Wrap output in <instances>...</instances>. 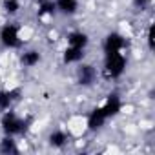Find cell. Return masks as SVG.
Segmentation results:
<instances>
[{"mask_svg":"<svg viewBox=\"0 0 155 155\" xmlns=\"http://www.w3.org/2000/svg\"><path fill=\"white\" fill-rule=\"evenodd\" d=\"M0 44L6 49H20L24 44L20 28L15 22H8L0 28Z\"/></svg>","mask_w":155,"mask_h":155,"instance_id":"277c9868","label":"cell"},{"mask_svg":"<svg viewBox=\"0 0 155 155\" xmlns=\"http://www.w3.org/2000/svg\"><path fill=\"white\" fill-rule=\"evenodd\" d=\"M22 9V2L20 0H2V11L8 17H17Z\"/></svg>","mask_w":155,"mask_h":155,"instance_id":"9a60e30c","label":"cell"},{"mask_svg":"<svg viewBox=\"0 0 155 155\" xmlns=\"http://www.w3.org/2000/svg\"><path fill=\"white\" fill-rule=\"evenodd\" d=\"M131 6L135 11H146L151 6V0H131Z\"/></svg>","mask_w":155,"mask_h":155,"instance_id":"e0dca14e","label":"cell"},{"mask_svg":"<svg viewBox=\"0 0 155 155\" xmlns=\"http://www.w3.org/2000/svg\"><path fill=\"white\" fill-rule=\"evenodd\" d=\"M128 68V57L126 53H108L104 55V64H102V75L108 81H119L126 73Z\"/></svg>","mask_w":155,"mask_h":155,"instance_id":"3957f363","label":"cell"},{"mask_svg":"<svg viewBox=\"0 0 155 155\" xmlns=\"http://www.w3.org/2000/svg\"><path fill=\"white\" fill-rule=\"evenodd\" d=\"M124 108L122 97L119 93H110L102 104L95 106L86 117V128L90 131H101L111 119H115Z\"/></svg>","mask_w":155,"mask_h":155,"instance_id":"6da1fadb","label":"cell"},{"mask_svg":"<svg viewBox=\"0 0 155 155\" xmlns=\"http://www.w3.org/2000/svg\"><path fill=\"white\" fill-rule=\"evenodd\" d=\"M66 42H68V46H73V48L88 49V46H90V35L86 31H82V29H75V31L68 33Z\"/></svg>","mask_w":155,"mask_h":155,"instance_id":"8fae6325","label":"cell"},{"mask_svg":"<svg viewBox=\"0 0 155 155\" xmlns=\"http://www.w3.org/2000/svg\"><path fill=\"white\" fill-rule=\"evenodd\" d=\"M84 57H86V49L66 46V49L62 51V64H66V66H77L79 62L84 60Z\"/></svg>","mask_w":155,"mask_h":155,"instance_id":"30bf717a","label":"cell"},{"mask_svg":"<svg viewBox=\"0 0 155 155\" xmlns=\"http://www.w3.org/2000/svg\"><path fill=\"white\" fill-rule=\"evenodd\" d=\"M37 13H38V17H53V15H57L55 0H38Z\"/></svg>","mask_w":155,"mask_h":155,"instance_id":"5bb4252c","label":"cell"},{"mask_svg":"<svg viewBox=\"0 0 155 155\" xmlns=\"http://www.w3.org/2000/svg\"><path fill=\"white\" fill-rule=\"evenodd\" d=\"M102 51H104V55L126 51V38H124V35L119 33V31H110L104 37V40H102Z\"/></svg>","mask_w":155,"mask_h":155,"instance_id":"8992f818","label":"cell"},{"mask_svg":"<svg viewBox=\"0 0 155 155\" xmlns=\"http://www.w3.org/2000/svg\"><path fill=\"white\" fill-rule=\"evenodd\" d=\"M20 95H22V91L18 88H4V90H0V113L8 111V110H13L15 104L20 101Z\"/></svg>","mask_w":155,"mask_h":155,"instance_id":"52a82bcc","label":"cell"},{"mask_svg":"<svg viewBox=\"0 0 155 155\" xmlns=\"http://www.w3.org/2000/svg\"><path fill=\"white\" fill-rule=\"evenodd\" d=\"M75 79H77V84L82 86V88H91L95 86V82L99 81V71L93 64L90 62H79L77 64V71H75Z\"/></svg>","mask_w":155,"mask_h":155,"instance_id":"5b68a950","label":"cell"},{"mask_svg":"<svg viewBox=\"0 0 155 155\" xmlns=\"http://www.w3.org/2000/svg\"><path fill=\"white\" fill-rule=\"evenodd\" d=\"M18 62H20L22 68L33 69V68H37V66L42 62V53H40V49H37V48H28V49L20 51Z\"/></svg>","mask_w":155,"mask_h":155,"instance_id":"ba28073f","label":"cell"},{"mask_svg":"<svg viewBox=\"0 0 155 155\" xmlns=\"http://www.w3.org/2000/svg\"><path fill=\"white\" fill-rule=\"evenodd\" d=\"M0 153H4V155H18L20 153V146L17 142V137L4 135L2 139H0Z\"/></svg>","mask_w":155,"mask_h":155,"instance_id":"4fadbf2b","label":"cell"},{"mask_svg":"<svg viewBox=\"0 0 155 155\" xmlns=\"http://www.w3.org/2000/svg\"><path fill=\"white\" fill-rule=\"evenodd\" d=\"M69 140H71L69 131H66V130H62V128H55V130H51L49 135H48V144H49L53 150H64V148L69 144Z\"/></svg>","mask_w":155,"mask_h":155,"instance_id":"9c48e42d","label":"cell"},{"mask_svg":"<svg viewBox=\"0 0 155 155\" xmlns=\"http://www.w3.org/2000/svg\"><path fill=\"white\" fill-rule=\"evenodd\" d=\"M55 6H57V13L64 15V17H73L79 13V0H55Z\"/></svg>","mask_w":155,"mask_h":155,"instance_id":"7c38bea8","label":"cell"},{"mask_svg":"<svg viewBox=\"0 0 155 155\" xmlns=\"http://www.w3.org/2000/svg\"><path fill=\"white\" fill-rule=\"evenodd\" d=\"M153 38H155V26L150 24L148 29H146V44H148V49H150V51H153V48H155Z\"/></svg>","mask_w":155,"mask_h":155,"instance_id":"2e32d148","label":"cell"},{"mask_svg":"<svg viewBox=\"0 0 155 155\" xmlns=\"http://www.w3.org/2000/svg\"><path fill=\"white\" fill-rule=\"evenodd\" d=\"M29 126H31V119L18 115L15 110H8L0 113V130H2L4 135L20 137L29 130Z\"/></svg>","mask_w":155,"mask_h":155,"instance_id":"7a4b0ae2","label":"cell"}]
</instances>
